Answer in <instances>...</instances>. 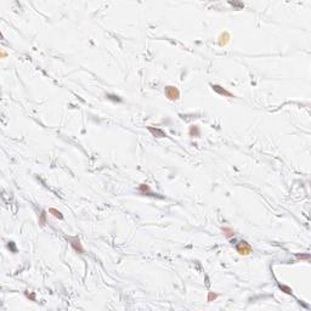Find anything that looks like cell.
I'll use <instances>...</instances> for the list:
<instances>
[{
	"label": "cell",
	"instance_id": "cell-15",
	"mask_svg": "<svg viewBox=\"0 0 311 311\" xmlns=\"http://www.w3.org/2000/svg\"><path fill=\"white\" fill-rule=\"evenodd\" d=\"M295 258L299 259V260H306V261H309L310 255L309 254H295Z\"/></svg>",
	"mask_w": 311,
	"mask_h": 311
},
{
	"label": "cell",
	"instance_id": "cell-18",
	"mask_svg": "<svg viewBox=\"0 0 311 311\" xmlns=\"http://www.w3.org/2000/svg\"><path fill=\"white\" fill-rule=\"evenodd\" d=\"M229 4L232 5V6H236V7H244V5H243L242 2H232V1H230Z\"/></svg>",
	"mask_w": 311,
	"mask_h": 311
},
{
	"label": "cell",
	"instance_id": "cell-2",
	"mask_svg": "<svg viewBox=\"0 0 311 311\" xmlns=\"http://www.w3.org/2000/svg\"><path fill=\"white\" fill-rule=\"evenodd\" d=\"M236 250H237V253H238L240 255L247 256V255H249V254L253 252V248H252V245H250L248 242H245V241H241V242L237 243V245H236Z\"/></svg>",
	"mask_w": 311,
	"mask_h": 311
},
{
	"label": "cell",
	"instance_id": "cell-16",
	"mask_svg": "<svg viewBox=\"0 0 311 311\" xmlns=\"http://www.w3.org/2000/svg\"><path fill=\"white\" fill-rule=\"evenodd\" d=\"M278 287H279V289L281 290H283L284 293H287V294H289V295H292L293 293H292V289L289 288V287H287V286H282V284H278Z\"/></svg>",
	"mask_w": 311,
	"mask_h": 311
},
{
	"label": "cell",
	"instance_id": "cell-12",
	"mask_svg": "<svg viewBox=\"0 0 311 311\" xmlns=\"http://www.w3.org/2000/svg\"><path fill=\"white\" fill-rule=\"evenodd\" d=\"M25 295H26V298L29 299L31 302H35V300H36V299H35L34 292H28V290H26V292H25Z\"/></svg>",
	"mask_w": 311,
	"mask_h": 311
},
{
	"label": "cell",
	"instance_id": "cell-17",
	"mask_svg": "<svg viewBox=\"0 0 311 311\" xmlns=\"http://www.w3.org/2000/svg\"><path fill=\"white\" fill-rule=\"evenodd\" d=\"M7 247H9V249H10L12 253H16V252H17V248H16V245H15V243L13 242H9Z\"/></svg>",
	"mask_w": 311,
	"mask_h": 311
},
{
	"label": "cell",
	"instance_id": "cell-6",
	"mask_svg": "<svg viewBox=\"0 0 311 311\" xmlns=\"http://www.w3.org/2000/svg\"><path fill=\"white\" fill-rule=\"evenodd\" d=\"M147 129H148V131L153 135V136H156V138H167V134L162 130V129H159V128H153V127H147Z\"/></svg>",
	"mask_w": 311,
	"mask_h": 311
},
{
	"label": "cell",
	"instance_id": "cell-4",
	"mask_svg": "<svg viewBox=\"0 0 311 311\" xmlns=\"http://www.w3.org/2000/svg\"><path fill=\"white\" fill-rule=\"evenodd\" d=\"M211 86V89L216 93V94H219V95H221V96H226V97H233V95L230 93V91H227L226 89H224L222 86H220V85H216V84H211L210 85Z\"/></svg>",
	"mask_w": 311,
	"mask_h": 311
},
{
	"label": "cell",
	"instance_id": "cell-11",
	"mask_svg": "<svg viewBox=\"0 0 311 311\" xmlns=\"http://www.w3.org/2000/svg\"><path fill=\"white\" fill-rule=\"evenodd\" d=\"M46 210H41V213L39 214V225L43 227V226H45V224L47 222V220H46Z\"/></svg>",
	"mask_w": 311,
	"mask_h": 311
},
{
	"label": "cell",
	"instance_id": "cell-14",
	"mask_svg": "<svg viewBox=\"0 0 311 311\" xmlns=\"http://www.w3.org/2000/svg\"><path fill=\"white\" fill-rule=\"evenodd\" d=\"M216 298H218V294H216V293L209 292V293H208V297H207V302H209V303H210V302H214Z\"/></svg>",
	"mask_w": 311,
	"mask_h": 311
},
{
	"label": "cell",
	"instance_id": "cell-8",
	"mask_svg": "<svg viewBox=\"0 0 311 311\" xmlns=\"http://www.w3.org/2000/svg\"><path fill=\"white\" fill-rule=\"evenodd\" d=\"M188 134L191 138H199L201 136V129L198 125H191L190 127V130H188Z\"/></svg>",
	"mask_w": 311,
	"mask_h": 311
},
{
	"label": "cell",
	"instance_id": "cell-5",
	"mask_svg": "<svg viewBox=\"0 0 311 311\" xmlns=\"http://www.w3.org/2000/svg\"><path fill=\"white\" fill-rule=\"evenodd\" d=\"M138 192L142 193V195H147V196H153V197L163 198V197H161V196H158V195L152 193V192H151V188H150V186H148L147 184H141V185L138 186Z\"/></svg>",
	"mask_w": 311,
	"mask_h": 311
},
{
	"label": "cell",
	"instance_id": "cell-13",
	"mask_svg": "<svg viewBox=\"0 0 311 311\" xmlns=\"http://www.w3.org/2000/svg\"><path fill=\"white\" fill-rule=\"evenodd\" d=\"M106 97H107L108 100L114 101V102H120V101H122V99H120L119 96H117V95H112V94H107V95H106Z\"/></svg>",
	"mask_w": 311,
	"mask_h": 311
},
{
	"label": "cell",
	"instance_id": "cell-10",
	"mask_svg": "<svg viewBox=\"0 0 311 311\" xmlns=\"http://www.w3.org/2000/svg\"><path fill=\"white\" fill-rule=\"evenodd\" d=\"M221 231H222L224 236H225V237H227V238H231V237H233V236H235V231H233V229H231V227H229V226H224V227H221Z\"/></svg>",
	"mask_w": 311,
	"mask_h": 311
},
{
	"label": "cell",
	"instance_id": "cell-7",
	"mask_svg": "<svg viewBox=\"0 0 311 311\" xmlns=\"http://www.w3.org/2000/svg\"><path fill=\"white\" fill-rule=\"evenodd\" d=\"M229 41H230V34H229V32H222L220 36H219V40H218V44L220 45V46H226L227 44H229Z\"/></svg>",
	"mask_w": 311,
	"mask_h": 311
},
{
	"label": "cell",
	"instance_id": "cell-1",
	"mask_svg": "<svg viewBox=\"0 0 311 311\" xmlns=\"http://www.w3.org/2000/svg\"><path fill=\"white\" fill-rule=\"evenodd\" d=\"M164 94H165V97L170 101H176L180 99V90L176 88V86H173V85H168L164 88Z\"/></svg>",
	"mask_w": 311,
	"mask_h": 311
},
{
	"label": "cell",
	"instance_id": "cell-9",
	"mask_svg": "<svg viewBox=\"0 0 311 311\" xmlns=\"http://www.w3.org/2000/svg\"><path fill=\"white\" fill-rule=\"evenodd\" d=\"M49 214H51L54 218H56L59 220H63V214L60 210H57L56 208H49Z\"/></svg>",
	"mask_w": 311,
	"mask_h": 311
},
{
	"label": "cell",
	"instance_id": "cell-3",
	"mask_svg": "<svg viewBox=\"0 0 311 311\" xmlns=\"http://www.w3.org/2000/svg\"><path fill=\"white\" fill-rule=\"evenodd\" d=\"M69 245L72 247V249L75 252V253H78V254H84L85 253V250H84V248H83V244L80 242V238L79 237H69Z\"/></svg>",
	"mask_w": 311,
	"mask_h": 311
}]
</instances>
